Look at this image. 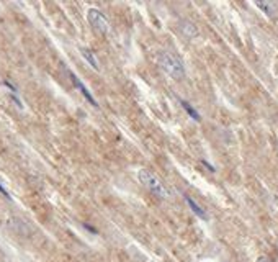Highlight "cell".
I'll return each mask as SVG.
<instances>
[{"label":"cell","mask_w":278,"mask_h":262,"mask_svg":"<svg viewBox=\"0 0 278 262\" xmlns=\"http://www.w3.org/2000/svg\"><path fill=\"white\" fill-rule=\"evenodd\" d=\"M255 5L259 8H262L267 15H273V12H275L273 10V3H270V2H255Z\"/></svg>","instance_id":"8"},{"label":"cell","mask_w":278,"mask_h":262,"mask_svg":"<svg viewBox=\"0 0 278 262\" xmlns=\"http://www.w3.org/2000/svg\"><path fill=\"white\" fill-rule=\"evenodd\" d=\"M182 105H184V108L186 110V113H188L190 117L193 118L195 121H200V113H198L197 110H195L193 107H191V105H190L188 102H185V100H182Z\"/></svg>","instance_id":"6"},{"label":"cell","mask_w":278,"mask_h":262,"mask_svg":"<svg viewBox=\"0 0 278 262\" xmlns=\"http://www.w3.org/2000/svg\"><path fill=\"white\" fill-rule=\"evenodd\" d=\"M159 62H161L164 71H166L168 76L174 77V79H182V77L185 76L184 64H182V61L175 56V54L164 53L161 56V59H159Z\"/></svg>","instance_id":"1"},{"label":"cell","mask_w":278,"mask_h":262,"mask_svg":"<svg viewBox=\"0 0 278 262\" xmlns=\"http://www.w3.org/2000/svg\"><path fill=\"white\" fill-rule=\"evenodd\" d=\"M0 192H2V195H3V197H7V199L10 200V195H8V192H7L5 188H3L2 185H0Z\"/></svg>","instance_id":"9"},{"label":"cell","mask_w":278,"mask_h":262,"mask_svg":"<svg viewBox=\"0 0 278 262\" xmlns=\"http://www.w3.org/2000/svg\"><path fill=\"white\" fill-rule=\"evenodd\" d=\"M71 81H72V84H74V85L77 87V89H79V90L82 92V95H84V97L87 99L90 103L97 107V102H95V99L92 97V94H90V92L87 90V87H85L84 84H82V82L79 81V77H77L75 74H72V72H71Z\"/></svg>","instance_id":"4"},{"label":"cell","mask_w":278,"mask_h":262,"mask_svg":"<svg viewBox=\"0 0 278 262\" xmlns=\"http://www.w3.org/2000/svg\"><path fill=\"white\" fill-rule=\"evenodd\" d=\"M82 56H84V59H87L89 64H90V66H92L93 69H98L97 61H95V58H93V54H92V51H90V49H82Z\"/></svg>","instance_id":"7"},{"label":"cell","mask_w":278,"mask_h":262,"mask_svg":"<svg viewBox=\"0 0 278 262\" xmlns=\"http://www.w3.org/2000/svg\"><path fill=\"white\" fill-rule=\"evenodd\" d=\"M87 17H89L90 25H92L97 31H100V33H105V31L108 30L107 18H105L103 13L100 12V10H97V8H90L89 13H87Z\"/></svg>","instance_id":"3"},{"label":"cell","mask_w":278,"mask_h":262,"mask_svg":"<svg viewBox=\"0 0 278 262\" xmlns=\"http://www.w3.org/2000/svg\"><path fill=\"white\" fill-rule=\"evenodd\" d=\"M138 177H139V181L143 182V185H144L146 188H149V190H151L154 195L161 197V199H166V197L168 195L167 188L164 187L162 182L159 181L156 176H152L151 172H148V171H139Z\"/></svg>","instance_id":"2"},{"label":"cell","mask_w":278,"mask_h":262,"mask_svg":"<svg viewBox=\"0 0 278 262\" xmlns=\"http://www.w3.org/2000/svg\"><path fill=\"white\" fill-rule=\"evenodd\" d=\"M185 200H186V203L190 205V208L193 210V213L197 215V217L203 218V220H206V213H204V210H202V206H200V205L197 203V202L191 200L190 197H185Z\"/></svg>","instance_id":"5"}]
</instances>
